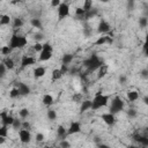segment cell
Returning a JSON list of instances; mask_svg holds the SVG:
<instances>
[{"label":"cell","mask_w":148,"mask_h":148,"mask_svg":"<svg viewBox=\"0 0 148 148\" xmlns=\"http://www.w3.org/2000/svg\"><path fill=\"white\" fill-rule=\"evenodd\" d=\"M136 114H138V112H136L135 109H130V110L127 111V116H128L130 118H135Z\"/></svg>","instance_id":"cell-38"},{"label":"cell","mask_w":148,"mask_h":148,"mask_svg":"<svg viewBox=\"0 0 148 148\" xmlns=\"http://www.w3.org/2000/svg\"><path fill=\"white\" fill-rule=\"evenodd\" d=\"M109 101H110V96L102 94V92H97L94 98L91 99V110H98L101 108H104L106 105H109Z\"/></svg>","instance_id":"cell-2"},{"label":"cell","mask_w":148,"mask_h":148,"mask_svg":"<svg viewBox=\"0 0 148 148\" xmlns=\"http://www.w3.org/2000/svg\"><path fill=\"white\" fill-rule=\"evenodd\" d=\"M60 5H61V1H60V0H52V1H51V6H52V7H57V8H58Z\"/></svg>","instance_id":"cell-43"},{"label":"cell","mask_w":148,"mask_h":148,"mask_svg":"<svg viewBox=\"0 0 148 148\" xmlns=\"http://www.w3.org/2000/svg\"><path fill=\"white\" fill-rule=\"evenodd\" d=\"M88 110H91V99H84L81 102L80 105V112H86Z\"/></svg>","instance_id":"cell-20"},{"label":"cell","mask_w":148,"mask_h":148,"mask_svg":"<svg viewBox=\"0 0 148 148\" xmlns=\"http://www.w3.org/2000/svg\"><path fill=\"white\" fill-rule=\"evenodd\" d=\"M10 22H12V17H10L8 14H1V15H0V25H1V27L8 25Z\"/></svg>","instance_id":"cell-23"},{"label":"cell","mask_w":148,"mask_h":148,"mask_svg":"<svg viewBox=\"0 0 148 148\" xmlns=\"http://www.w3.org/2000/svg\"><path fill=\"white\" fill-rule=\"evenodd\" d=\"M57 134H58V136H59L61 140H65L66 136L68 135V134H67V128L64 127L62 125H59V126L57 127Z\"/></svg>","instance_id":"cell-22"},{"label":"cell","mask_w":148,"mask_h":148,"mask_svg":"<svg viewBox=\"0 0 148 148\" xmlns=\"http://www.w3.org/2000/svg\"><path fill=\"white\" fill-rule=\"evenodd\" d=\"M82 131V126H81V123L80 121H72L69 124V126L67 127V134L68 135H74V134H77Z\"/></svg>","instance_id":"cell-9"},{"label":"cell","mask_w":148,"mask_h":148,"mask_svg":"<svg viewBox=\"0 0 148 148\" xmlns=\"http://www.w3.org/2000/svg\"><path fill=\"white\" fill-rule=\"evenodd\" d=\"M30 24H31L34 28H37V29H40V28H42V21H40L39 18H37V17L31 18V20H30Z\"/></svg>","instance_id":"cell-32"},{"label":"cell","mask_w":148,"mask_h":148,"mask_svg":"<svg viewBox=\"0 0 148 148\" xmlns=\"http://www.w3.org/2000/svg\"><path fill=\"white\" fill-rule=\"evenodd\" d=\"M36 62H37V59H36L34 56H29V54H24V56H22L21 61H20V64H21V67H22V68H25V67L32 66V65H35Z\"/></svg>","instance_id":"cell-8"},{"label":"cell","mask_w":148,"mask_h":148,"mask_svg":"<svg viewBox=\"0 0 148 148\" xmlns=\"http://www.w3.org/2000/svg\"><path fill=\"white\" fill-rule=\"evenodd\" d=\"M75 15H76V17H81V18H83V17H86L87 13L83 10L82 7H77V8H75Z\"/></svg>","instance_id":"cell-34"},{"label":"cell","mask_w":148,"mask_h":148,"mask_svg":"<svg viewBox=\"0 0 148 148\" xmlns=\"http://www.w3.org/2000/svg\"><path fill=\"white\" fill-rule=\"evenodd\" d=\"M22 128H24V130H29V131H30V124H29L28 121H23V123H22Z\"/></svg>","instance_id":"cell-45"},{"label":"cell","mask_w":148,"mask_h":148,"mask_svg":"<svg viewBox=\"0 0 148 148\" xmlns=\"http://www.w3.org/2000/svg\"><path fill=\"white\" fill-rule=\"evenodd\" d=\"M73 54H71V53H66V54H64L62 56V58H61V62H62V65H69L72 61H73Z\"/></svg>","instance_id":"cell-25"},{"label":"cell","mask_w":148,"mask_h":148,"mask_svg":"<svg viewBox=\"0 0 148 148\" xmlns=\"http://www.w3.org/2000/svg\"><path fill=\"white\" fill-rule=\"evenodd\" d=\"M12 51H13V50H12L8 45H3V46H1V49H0L1 54L5 56V57H9V54L12 53Z\"/></svg>","instance_id":"cell-28"},{"label":"cell","mask_w":148,"mask_h":148,"mask_svg":"<svg viewBox=\"0 0 148 148\" xmlns=\"http://www.w3.org/2000/svg\"><path fill=\"white\" fill-rule=\"evenodd\" d=\"M6 71H8V69H7V68H6V66L1 62V64H0V76H1V77H3V76H5Z\"/></svg>","instance_id":"cell-41"},{"label":"cell","mask_w":148,"mask_h":148,"mask_svg":"<svg viewBox=\"0 0 148 148\" xmlns=\"http://www.w3.org/2000/svg\"><path fill=\"white\" fill-rule=\"evenodd\" d=\"M147 14H148V13H147Z\"/></svg>","instance_id":"cell-57"},{"label":"cell","mask_w":148,"mask_h":148,"mask_svg":"<svg viewBox=\"0 0 148 148\" xmlns=\"http://www.w3.org/2000/svg\"><path fill=\"white\" fill-rule=\"evenodd\" d=\"M110 30H111L110 23H109L108 21H105V20H102V21L99 22L98 27H97V31H98L99 34H102V35H105V34L110 32Z\"/></svg>","instance_id":"cell-12"},{"label":"cell","mask_w":148,"mask_h":148,"mask_svg":"<svg viewBox=\"0 0 148 148\" xmlns=\"http://www.w3.org/2000/svg\"><path fill=\"white\" fill-rule=\"evenodd\" d=\"M105 44H112V38L108 35H102L95 40V45H97V46H102Z\"/></svg>","instance_id":"cell-13"},{"label":"cell","mask_w":148,"mask_h":148,"mask_svg":"<svg viewBox=\"0 0 148 148\" xmlns=\"http://www.w3.org/2000/svg\"><path fill=\"white\" fill-rule=\"evenodd\" d=\"M140 76L142 79H148V69L147 68H143L141 72H140Z\"/></svg>","instance_id":"cell-42"},{"label":"cell","mask_w":148,"mask_h":148,"mask_svg":"<svg viewBox=\"0 0 148 148\" xmlns=\"http://www.w3.org/2000/svg\"><path fill=\"white\" fill-rule=\"evenodd\" d=\"M57 9H58V17H59V20L66 18L69 15V12H71V7H69V5L67 2H61V5Z\"/></svg>","instance_id":"cell-7"},{"label":"cell","mask_w":148,"mask_h":148,"mask_svg":"<svg viewBox=\"0 0 148 148\" xmlns=\"http://www.w3.org/2000/svg\"><path fill=\"white\" fill-rule=\"evenodd\" d=\"M143 52H145V56H146V57H148V49H146Z\"/></svg>","instance_id":"cell-53"},{"label":"cell","mask_w":148,"mask_h":148,"mask_svg":"<svg viewBox=\"0 0 148 148\" xmlns=\"http://www.w3.org/2000/svg\"><path fill=\"white\" fill-rule=\"evenodd\" d=\"M28 45V39L27 37L24 36H21L18 34H13L9 38V42H8V46L12 49V50H16V49H23Z\"/></svg>","instance_id":"cell-1"},{"label":"cell","mask_w":148,"mask_h":148,"mask_svg":"<svg viewBox=\"0 0 148 148\" xmlns=\"http://www.w3.org/2000/svg\"><path fill=\"white\" fill-rule=\"evenodd\" d=\"M59 147H61V148H71V143L65 139V140H61V141H60Z\"/></svg>","instance_id":"cell-40"},{"label":"cell","mask_w":148,"mask_h":148,"mask_svg":"<svg viewBox=\"0 0 148 148\" xmlns=\"http://www.w3.org/2000/svg\"><path fill=\"white\" fill-rule=\"evenodd\" d=\"M126 96H127V99H128L130 102H135V101H138L139 97H140L138 90H128L127 94H126Z\"/></svg>","instance_id":"cell-19"},{"label":"cell","mask_w":148,"mask_h":148,"mask_svg":"<svg viewBox=\"0 0 148 148\" xmlns=\"http://www.w3.org/2000/svg\"><path fill=\"white\" fill-rule=\"evenodd\" d=\"M44 148H54V147H51V146H46V147H44Z\"/></svg>","instance_id":"cell-54"},{"label":"cell","mask_w":148,"mask_h":148,"mask_svg":"<svg viewBox=\"0 0 148 148\" xmlns=\"http://www.w3.org/2000/svg\"><path fill=\"white\" fill-rule=\"evenodd\" d=\"M60 71H61V73H62L64 75L67 74V73H68V66H67V65H61Z\"/></svg>","instance_id":"cell-44"},{"label":"cell","mask_w":148,"mask_h":148,"mask_svg":"<svg viewBox=\"0 0 148 148\" xmlns=\"http://www.w3.org/2000/svg\"><path fill=\"white\" fill-rule=\"evenodd\" d=\"M35 138H36V141H37V142H43V141H44V139H45V135H44L43 133L38 132V133L36 134V136H35Z\"/></svg>","instance_id":"cell-39"},{"label":"cell","mask_w":148,"mask_h":148,"mask_svg":"<svg viewBox=\"0 0 148 148\" xmlns=\"http://www.w3.org/2000/svg\"><path fill=\"white\" fill-rule=\"evenodd\" d=\"M1 62L6 66V68L8 71H12V69L15 68V61H14V59L12 57H5V59H2Z\"/></svg>","instance_id":"cell-16"},{"label":"cell","mask_w":148,"mask_h":148,"mask_svg":"<svg viewBox=\"0 0 148 148\" xmlns=\"http://www.w3.org/2000/svg\"><path fill=\"white\" fill-rule=\"evenodd\" d=\"M42 103H43V105H45V106L49 108V106L53 105V103H54V98H53V96H52L51 94H45V95H43Z\"/></svg>","instance_id":"cell-17"},{"label":"cell","mask_w":148,"mask_h":148,"mask_svg":"<svg viewBox=\"0 0 148 148\" xmlns=\"http://www.w3.org/2000/svg\"><path fill=\"white\" fill-rule=\"evenodd\" d=\"M125 81H126V77H125V76H120V77H119V82H120L121 84H125Z\"/></svg>","instance_id":"cell-50"},{"label":"cell","mask_w":148,"mask_h":148,"mask_svg":"<svg viewBox=\"0 0 148 148\" xmlns=\"http://www.w3.org/2000/svg\"><path fill=\"white\" fill-rule=\"evenodd\" d=\"M42 38H43V35H42V34H35V39H36V42H39Z\"/></svg>","instance_id":"cell-47"},{"label":"cell","mask_w":148,"mask_h":148,"mask_svg":"<svg viewBox=\"0 0 148 148\" xmlns=\"http://www.w3.org/2000/svg\"><path fill=\"white\" fill-rule=\"evenodd\" d=\"M18 96H21L20 90L17 89V87H13V88L9 90V97H10V98H16V97H18Z\"/></svg>","instance_id":"cell-29"},{"label":"cell","mask_w":148,"mask_h":148,"mask_svg":"<svg viewBox=\"0 0 148 148\" xmlns=\"http://www.w3.org/2000/svg\"><path fill=\"white\" fill-rule=\"evenodd\" d=\"M24 25V21L21 18V17H15L13 20V28L14 29H20Z\"/></svg>","instance_id":"cell-26"},{"label":"cell","mask_w":148,"mask_h":148,"mask_svg":"<svg viewBox=\"0 0 148 148\" xmlns=\"http://www.w3.org/2000/svg\"><path fill=\"white\" fill-rule=\"evenodd\" d=\"M108 73H109V65L103 64V65L97 69V79H102V77H104Z\"/></svg>","instance_id":"cell-18"},{"label":"cell","mask_w":148,"mask_h":148,"mask_svg":"<svg viewBox=\"0 0 148 148\" xmlns=\"http://www.w3.org/2000/svg\"><path fill=\"white\" fill-rule=\"evenodd\" d=\"M22 123L23 121H21V120H18L17 118H15V121H14V124H13V128L14 130H17V131H20L21 128H22Z\"/></svg>","instance_id":"cell-37"},{"label":"cell","mask_w":148,"mask_h":148,"mask_svg":"<svg viewBox=\"0 0 148 148\" xmlns=\"http://www.w3.org/2000/svg\"><path fill=\"white\" fill-rule=\"evenodd\" d=\"M0 120H1V125H5V126H13V124H14V121H15V118L12 116V114H9L7 111H1V113H0Z\"/></svg>","instance_id":"cell-6"},{"label":"cell","mask_w":148,"mask_h":148,"mask_svg":"<svg viewBox=\"0 0 148 148\" xmlns=\"http://www.w3.org/2000/svg\"><path fill=\"white\" fill-rule=\"evenodd\" d=\"M102 65H103L102 60H101L96 54H94V56L89 57L88 59H86V60L83 61V66L87 68V71H88V72L97 71Z\"/></svg>","instance_id":"cell-3"},{"label":"cell","mask_w":148,"mask_h":148,"mask_svg":"<svg viewBox=\"0 0 148 148\" xmlns=\"http://www.w3.org/2000/svg\"><path fill=\"white\" fill-rule=\"evenodd\" d=\"M97 148H110L108 145H105V143H98L97 145Z\"/></svg>","instance_id":"cell-49"},{"label":"cell","mask_w":148,"mask_h":148,"mask_svg":"<svg viewBox=\"0 0 148 148\" xmlns=\"http://www.w3.org/2000/svg\"><path fill=\"white\" fill-rule=\"evenodd\" d=\"M32 73H34V77L35 79H40L46 74V68L43 67V66H37V67H35Z\"/></svg>","instance_id":"cell-14"},{"label":"cell","mask_w":148,"mask_h":148,"mask_svg":"<svg viewBox=\"0 0 148 148\" xmlns=\"http://www.w3.org/2000/svg\"><path fill=\"white\" fill-rule=\"evenodd\" d=\"M18 139L22 143H29L31 141V133L29 130H24V128H21L18 131Z\"/></svg>","instance_id":"cell-11"},{"label":"cell","mask_w":148,"mask_h":148,"mask_svg":"<svg viewBox=\"0 0 148 148\" xmlns=\"http://www.w3.org/2000/svg\"><path fill=\"white\" fill-rule=\"evenodd\" d=\"M62 76H64V74L61 73L60 68H54V69L51 72V80H52V81H58V80H60Z\"/></svg>","instance_id":"cell-21"},{"label":"cell","mask_w":148,"mask_h":148,"mask_svg":"<svg viewBox=\"0 0 148 148\" xmlns=\"http://www.w3.org/2000/svg\"><path fill=\"white\" fill-rule=\"evenodd\" d=\"M8 126H5V125H1L0 126V136L2 138H7L8 135Z\"/></svg>","instance_id":"cell-35"},{"label":"cell","mask_w":148,"mask_h":148,"mask_svg":"<svg viewBox=\"0 0 148 148\" xmlns=\"http://www.w3.org/2000/svg\"><path fill=\"white\" fill-rule=\"evenodd\" d=\"M58 148H61V147H58Z\"/></svg>","instance_id":"cell-55"},{"label":"cell","mask_w":148,"mask_h":148,"mask_svg":"<svg viewBox=\"0 0 148 148\" xmlns=\"http://www.w3.org/2000/svg\"><path fill=\"white\" fill-rule=\"evenodd\" d=\"M135 141L140 143V146L142 147H147L148 148V138L143 136V135H136L135 136Z\"/></svg>","instance_id":"cell-24"},{"label":"cell","mask_w":148,"mask_h":148,"mask_svg":"<svg viewBox=\"0 0 148 148\" xmlns=\"http://www.w3.org/2000/svg\"><path fill=\"white\" fill-rule=\"evenodd\" d=\"M16 87H17V89L20 90L21 96H27V95L30 94V88H29L28 84H25V83H23V82H18Z\"/></svg>","instance_id":"cell-15"},{"label":"cell","mask_w":148,"mask_h":148,"mask_svg":"<svg viewBox=\"0 0 148 148\" xmlns=\"http://www.w3.org/2000/svg\"><path fill=\"white\" fill-rule=\"evenodd\" d=\"M82 8H83V10L86 13L90 12L92 9V1L91 0H84L83 1V5H82Z\"/></svg>","instance_id":"cell-27"},{"label":"cell","mask_w":148,"mask_h":148,"mask_svg":"<svg viewBox=\"0 0 148 148\" xmlns=\"http://www.w3.org/2000/svg\"><path fill=\"white\" fill-rule=\"evenodd\" d=\"M46 117H47L49 120H56L57 119V112H56V110L49 109L47 112H46Z\"/></svg>","instance_id":"cell-31"},{"label":"cell","mask_w":148,"mask_h":148,"mask_svg":"<svg viewBox=\"0 0 148 148\" xmlns=\"http://www.w3.org/2000/svg\"><path fill=\"white\" fill-rule=\"evenodd\" d=\"M128 148H147V147H142V146H134V145H132V146H130Z\"/></svg>","instance_id":"cell-51"},{"label":"cell","mask_w":148,"mask_h":148,"mask_svg":"<svg viewBox=\"0 0 148 148\" xmlns=\"http://www.w3.org/2000/svg\"><path fill=\"white\" fill-rule=\"evenodd\" d=\"M147 69H148V67H147Z\"/></svg>","instance_id":"cell-56"},{"label":"cell","mask_w":148,"mask_h":148,"mask_svg":"<svg viewBox=\"0 0 148 148\" xmlns=\"http://www.w3.org/2000/svg\"><path fill=\"white\" fill-rule=\"evenodd\" d=\"M32 50H34V52H36V53H40V52L43 51V43L36 42V43L32 45Z\"/></svg>","instance_id":"cell-33"},{"label":"cell","mask_w":148,"mask_h":148,"mask_svg":"<svg viewBox=\"0 0 148 148\" xmlns=\"http://www.w3.org/2000/svg\"><path fill=\"white\" fill-rule=\"evenodd\" d=\"M52 56H53V46L47 42L44 43L43 44V51L39 53L38 60L39 61H47L52 58Z\"/></svg>","instance_id":"cell-5"},{"label":"cell","mask_w":148,"mask_h":148,"mask_svg":"<svg viewBox=\"0 0 148 148\" xmlns=\"http://www.w3.org/2000/svg\"><path fill=\"white\" fill-rule=\"evenodd\" d=\"M29 114H30V111L27 108H23V109H21L18 111V116H20L21 119H27L29 117Z\"/></svg>","instance_id":"cell-30"},{"label":"cell","mask_w":148,"mask_h":148,"mask_svg":"<svg viewBox=\"0 0 148 148\" xmlns=\"http://www.w3.org/2000/svg\"><path fill=\"white\" fill-rule=\"evenodd\" d=\"M148 25V17H145V16H142V17H140L139 18V27L140 28H146Z\"/></svg>","instance_id":"cell-36"},{"label":"cell","mask_w":148,"mask_h":148,"mask_svg":"<svg viewBox=\"0 0 148 148\" xmlns=\"http://www.w3.org/2000/svg\"><path fill=\"white\" fill-rule=\"evenodd\" d=\"M5 141H6V138L0 136V145H3V143H5Z\"/></svg>","instance_id":"cell-52"},{"label":"cell","mask_w":148,"mask_h":148,"mask_svg":"<svg viewBox=\"0 0 148 148\" xmlns=\"http://www.w3.org/2000/svg\"><path fill=\"white\" fill-rule=\"evenodd\" d=\"M142 49H143V51L146 50V49H148V35L146 36V38H145V42H143V46H142Z\"/></svg>","instance_id":"cell-46"},{"label":"cell","mask_w":148,"mask_h":148,"mask_svg":"<svg viewBox=\"0 0 148 148\" xmlns=\"http://www.w3.org/2000/svg\"><path fill=\"white\" fill-rule=\"evenodd\" d=\"M101 119L103 120L104 124H106L108 126H113L116 124V116L111 112H105L101 116Z\"/></svg>","instance_id":"cell-10"},{"label":"cell","mask_w":148,"mask_h":148,"mask_svg":"<svg viewBox=\"0 0 148 148\" xmlns=\"http://www.w3.org/2000/svg\"><path fill=\"white\" fill-rule=\"evenodd\" d=\"M124 106H125V103L124 101L119 97V96H116L114 98L111 99V103H110V108H109V112L116 114L120 111L124 110Z\"/></svg>","instance_id":"cell-4"},{"label":"cell","mask_w":148,"mask_h":148,"mask_svg":"<svg viewBox=\"0 0 148 148\" xmlns=\"http://www.w3.org/2000/svg\"><path fill=\"white\" fill-rule=\"evenodd\" d=\"M142 102H143V104H145L146 106H148V95H146V96L142 98Z\"/></svg>","instance_id":"cell-48"}]
</instances>
